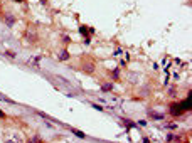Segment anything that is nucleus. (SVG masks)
I'll return each mask as SVG.
<instances>
[{
    "label": "nucleus",
    "mask_w": 192,
    "mask_h": 143,
    "mask_svg": "<svg viewBox=\"0 0 192 143\" xmlns=\"http://www.w3.org/2000/svg\"><path fill=\"white\" fill-rule=\"evenodd\" d=\"M3 116H5V113H3V111L0 109V118H3Z\"/></svg>",
    "instance_id": "9"
},
{
    "label": "nucleus",
    "mask_w": 192,
    "mask_h": 143,
    "mask_svg": "<svg viewBox=\"0 0 192 143\" xmlns=\"http://www.w3.org/2000/svg\"><path fill=\"white\" fill-rule=\"evenodd\" d=\"M68 57H69V54L66 52V51H62V52H61V56H59V61H66Z\"/></svg>",
    "instance_id": "3"
},
{
    "label": "nucleus",
    "mask_w": 192,
    "mask_h": 143,
    "mask_svg": "<svg viewBox=\"0 0 192 143\" xmlns=\"http://www.w3.org/2000/svg\"><path fill=\"white\" fill-rule=\"evenodd\" d=\"M71 131L76 135V136H79V138H86V135L83 133V131H79V130H74V128H71Z\"/></svg>",
    "instance_id": "2"
},
{
    "label": "nucleus",
    "mask_w": 192,
    "mask_h": 143,
    "mask_svg": "<svg viewBox=\"0 0 192 143\" xmlns=\"http://www.w3.org/2000/svg\"><path fill=\"white\" fill-rule=\"evenodd\" d=\"M113 89V84H103V91H111Z\"/></svg>",
    "instance_id": "5"
},
{
    "label": "nucleus",
    "mask_w": 192,
    "mask_h": 143,
    "mask_svg": "<svg viewBox=\"0 0 192 143\" xmlns=\"http://www.w3.org/2000/svg\"><path fill=\"white\" fill-rule=\"evenodd\" d=\"M0 101H5V103H12V99H9V98H7L5 94H2V93H0Z\"/></svg>",
    "instance_id": "4"
},
{
    "label": "nucleus",
    "mask_w": 192,
    "mask_h": 143,
    "mask_svg": "<svg viewBox=\"0 0 192 143\" xmlns=\"http://www.w3.org/2000/svg\"><path fill=\"white\" fill-rule=\"evenodd\" d=\"M167 128H169V130H175L177 125H175V123H170V125H167Z\"/></svg>",
    "instance_id": "7"
},
{
    "label": "nucleus",
    "mask_w": 192,
    "mask_h": 143,
    "mask_svg": "<svg viewBox=\"0 0 192 143\" xmlns=\"http://www.w3.org/2000/svg\"><path fill=\"white\" fill-rule=\"evenodd\" d=\"M152 116H154L155 120H162V118H164L162 115H157V113H152Z\"/></svg>",
    "instance_id": "6"
},
{
    "label": "nucleus",
    "mask_w": 192,
    "mask_h": 143,
    "mask_svg": "<svg viewBox=\"0 0 192 143\" xmlns=\"http://www.w3.org/2000/svg\"><path fill=\"white\" fill-rule=\"evenodd\" d=\"M30 143H39V138H32V140H30Z\"/></svg>",
    "instance_id": "8"
},
{
    "label": "nucleus",
    "mask_w": 192,
    "mask_h": 143,
    "mask_svg": "<svg viewBox=\"0 0 192 143\" xmlns=\"http://www.w3.org/2000/svg\"><path fill=\"white\" fill-rule=\"evenodd\" d=\"M191 108V96L187 98V101H184V103H180V105H173L172 106V115H182L185 109H189Z\"/></svg>",
    "instance_id": "1"
}]
</instances>
